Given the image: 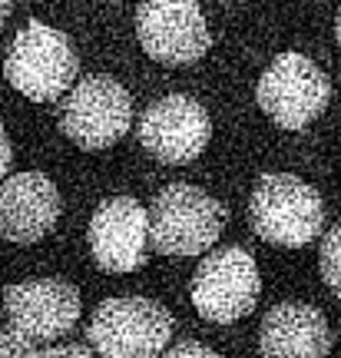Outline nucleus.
Segmentation results:
<instances>
[{"mask_svg":"<svg viewBox=\"0 0 341 358\" xmlns=\"http://www.w3.org/2000/svg\"><path fill=\"white\" fill-rule=\"evenodd\" d=\"M226 206L189 182L166 186L150 206V245L163 256H199L226 229Z\"/></svg>","mask_w":341,"mask_h":358,"instance_id":"obj_1","label":"nucleus"},{"mask_svg":"<svg viewBox=\"0 0 341 358\" xmlns=\"http://www.w3.org/2000/svg\"><path fill=\"white\" fill-rule=\"evenodd\" d=\"M252 229L272 245L298 249L318 239L325 226V203L308 182L289 173H268L255 182L249 199Z\"/></svg>","mask_w":341,"mask_h":358,"instance_id":"obj_2","label":"nucleus"},{"mask_svg":"<svg viewBox=\"0 0 341 358\" xmlns=\"http://www.w3.org/2000/svg\"><path fill=\"white\" fill-rule=\"evenodd\" d=\"M3 73L10 87L24 93L27 100L47 103L73 87L76 53L60 30L34 20L13 37L3 60Z\"/></svg>","mask_w":341,"mask_h":358,"instance_id":"obj_3","label":"nucleus"},{"mask_svg":"<svg viewBox=\"0 0 341 358\" xmlns=\"http://www.w3.org/2000/svg\"><path fill=\"white\" fill-rule=\"evenodd\" d=\"M173 335L169 312L150 299H110L89 319L87 338L103 358H159Z\"/></svg>","mask_w":341,"mask_h":358,"instance_id":"obj_4","label":"nucleus"},{"mask_svg":"<svg viewBox=\"0 0 341 358\" xmlns=\"http://www.w3.org/2000/svg\"><path fill=\"white\" fill-rule=\"evenodd\" d=\"M259 106L282 129H302L325 113L331 100V83L308 57L282 53L259 80Z\"/></svg>","mask_w":341,"mask_h":358,"instance_id":"obj_5","label":"nucleus"},{"mask_svg":"<svg viewBox=\"0 0 341 358\" xmlns=\"http://www.w3.org/2000/svg\"><path fill=\"white\" fill-rule=\"evenodd\" d=\"M129 123H133V100L126 87H119L113 77L103 73L80 80L60 110L64 133L83 150L113 146L116 140L126 136Z\"/></svg>","mask_w":341,"mask_h":358,"instance_id":"obj_6","label":"nucleus"},{"mask_svg":"<svg viewBox=\"0 0 341 358\" xmlns=\"http://www.w3.org/2000/svg\"><path fill=\"white\" fill-rule=\"evenodd\" d=\"M259 266L245 249H219L192 275V306L209 322L228 325L245 319L259 302Z\"/></svg>","mask_w":341,"mask_h":358,"instance_id":"obj_7","label":"nucleus"},{"mask_svg":"<svg viewBox=\"0 0 341 358\" xmlns=\"http://www.w3.org/2000/svg\"><path fill=\"white\" fill-rule=\"evenodd\" d=\"M136 34L143 50L169 66L196 64L209 50V27L196 0H146L136 13Z\"/></svg>","mask_w":341,"mask_h":358,"instance_id":"obj_8","label":"nucleus"},{"mask_svg":"<svg viewBox=\"0 0 341 358\" xmlns=\"http://www.w3.org/2000/svg\"><path fill=\"white\" fill-rule=\"evenodd\" d=\"M209 133H212V123H209V113L203 110V103H196L192 96H182V93L156 100L139 120L143 150L169 163V166L192 163L205 150Z\"/></svg>","mask_w":341,"mask_h":358,"instance_id":"obj_9","label":"nucleus"},{"mask_svg":"<svg viewBox=\"0 0 341 358\" xmlns=\"http://www.w3.org/2000/svg\"><path fill=\"white\" fill-rule=\"evenodd\" d=\"M10 329L27 342H57L80 322V292L64 279H27L7 289Z\"/></svg>","mask_w":341,"mask_h":358,"instance_id":"obj_10","label":"nucleus"},{"mask_svg":"<svg viewBox=\"0 0 341 358\" xmlns=\"http://www.w3.org/2000/svg\"><path fill=\"white\" fill-rule=\"evenodd\" d=\"M150 249V213L129 199L113 196L96 206L89 219V252L103 272H136Z\"/></svg>","mask_w":341,"mask_h":358,"instance_id":"obj_11","label":"nucleus"},{"mask_svg":"<svg viewBox=\"0 0 341 358\" xmlns=\"http://www.w3.org/2000/svg\"><path fill=\"white\" fill-rule=\"evenodd\" d=\"M60 192L43 173H17L0 182V239L37 243L60 219Z\"/></svg>","mask_w":341,"mask_h":358,"instance_id":"obj_12","label":"nucleus"},{"mask_svg":"<svg viewBox=\"0 0 341 358\" xmlns=\"http://www.w3.org/2000/svg\"><path fill=\"white\" fill-rule=\"evenodd\" d=\"M262 358H328L331 329L315 306L282 302L262 319Z\"/></svg>","mask_w":341,"mask_h":358,"instance_id":"obj_13","label":"nucleus"},{"mask_svg":"<svg viewBox=\"0 0 341 358\" xmlns=\"http://www.w3.org/2000/svg\"><path fill=\"white\" fill-rule=\"evenodd\" d=\"M318 266H321V279L335 295H341V226L325 236L321 243V256H318Z\"/></svg>","mask_w":341,"mask_h":358,"instance_id":"obj_14","label":"nucleus"},{"mask_svg":"<svg viewBox=\"0 0 341 358\" xmlns=\"http://www.w3.org/2000/svg\"><path fill=\"white\" fill-rule=\"evenodd\" d=\"M40 352H34V342H27L20 332L13 329H0V358H37Z\"/></svg>","mask_w":341,"mask_h":358,"instance_id":"obj_15","label":"nucleus"},{"mask_svg":"<svg viewBox=\"0 0 341 358\" xmlns=\"http://www.w3.org/2000/svg\"><path fill=\"white\" fill-rule=\"evenodd\" d=\"M159 358H219V352L199 345V342H179V345H173L169 352H163Z\"/></svg>","mask_w":341,"mask_h":358,"instance_id":"obj_16","label":"nucleus"},{"mask_svg":"<svg viewBox=\"0 0 341 358\" xmlns=\"http://www.w3.org/2000/svg\"><path fill=\"white\" fill-rule=\"evenodd\" d=\"M37 358H93V352H87L83 345H57V348L40 352Z\"/></svg>","mask_w":341,"mask_h":358,"instance_id":"obj_17","label":"nucleus"},{"mask_svg":"<svg viewBox=\"0 0 341 358\" xmlns=\"http://www.w3.org/2000/svg\"><path fill=\"white\" fill-rule=\"evenodd\" d=\"M10 159H13L10 140H7V129L0 127V179L7 176V169H10Z\"/></svg>","mask_w":341,"mask_h":358,"instance_id":"obj_18","label":"nucleus"},{"mask_svg":"<svg viewBox=\"0 0 341 358\" xmlns=\"http://www.w3.org/2000/svg\"><path fill=\"white\" fill-rule=\"evenodd\" d=\"M10 7H13V0H0V20L10 13Z\"/></svg>","mask_w":341,"mask_h":358,"instance_id":"obj_19","label":"nucleus"},{"mask_svg":"<svg viewBox=\"0 0 341 358\" xmlns=\"http://www.w3.org/2000/svg\"><path fill=\"white\" fill-rule=\"evenodd\" d=\"M335 34H338V43H341V7H338V20H335Z\"/></svg>","mask_w":341,"mask_h":358,"instance_id":"obj_20","label":"nucleus"}]
</instances>
